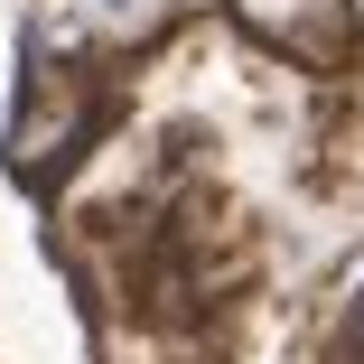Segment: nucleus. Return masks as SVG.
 <instances>
[{"instance_id": "f257e3e1", "label": "nucleus", "mask_w": 364, "mask_h": 364, "mask_svg": "<svg viewBox=\"0 0 364 364\" xmlns=\"http://www.w3.org/2000/svg\"><path fill=\"white\" fill-rule=\"evenodd\" d=\"M94 10H103V19H131V10H140V0H94Z\"/></svg>"}]
</instances>
